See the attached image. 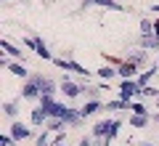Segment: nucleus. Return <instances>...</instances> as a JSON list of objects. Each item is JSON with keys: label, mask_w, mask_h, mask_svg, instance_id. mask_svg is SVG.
Masks as SVG:
<instances>
[{"label": "nucleus", "mask_w": 159, "mask_h": 146, "mask_svg": "<svg viewBox=\"0 0 159 146\" xmlns=\"http://www.w3.org/2000/svg\"><path fill=\"white\" fill-rule=\"evenodd\" d=\"M80 146H93V135H85V138L80 141Z\"/></svg>", "instance_id": "nucleus-26"}, {"label": "nucleus", "mask_w": 159, "mask_h": 146, "mask_svg": "<svg viewBox=\"0 0 159 146\" xmlns=\"http://www.w3.org/2000/svg\"><path fill=\"white\" fill-rule=\"evenodd\" d=\"M43 96H56V82L51 77H45V74H40V72L29 74L21 85V98L24 101H32V104H40Z\"/></svg>", "instance_id": "nucleus-1"}, {"label": "nucleus", "mask_w": 159, "mask_h": 146, "mask_svg": "<svg viewBox=\"0 0 159 146\" xmlns=\"http://www.w3.org/2000/svg\"><path fill=\"white\" fill-rule=\"evenodd\" d=\"M117 72H119V80H138V74H141V67L125 59V61H119Z\"/></svg>", "instance_id": "nucleus-8"}, {"label": "nucleus", "mask_w": 159, "mask_h": 146, "mask_svg": "<svg viewBox=\"0 0 159 146\" xmlns=\"http://www.w3.org/2000/svg\"><path fill=\"white\" fill-rule=\"evenodd\" d=\"M3 3H11V0H3Z\"/></svg>", "instance_id": "nucleus-31"}, {"label": "nucleus", "mask_w": 159, "mask_h": 146, "mask_svg": "<svg viewBox=\"0 0 159 146\" xmlns=\"http://www.w3.org/2000/svg\"><path fill=\"white\" fill-rule=\"evenodd\" d=\"M96 72H98V77H101V80H114V77H119L117 67H111V64H103V67H98Z\"/></svg>", "instance_id": "nucleus-16"}, {"label": "nucleus", "mask_w": 159, "mask_h": 146, "mask_svg": "<svg viewBox=\"0 0 159 146\" xmlns=\"http://www.w3.org/2000/svg\"><path fill=\"white\" fill-rule=\"evenodd\" d=\"M141 96H146V98H154V101H157V98H159V88H154V85H146V88L141 90Z\"/></svg>", "instance_id": "nucleus-23"}, {"label": "nucleus", "mask_w": 159, "mask_h": 146, "mask_svg": "<svg viewBox=\"0 0 159 146\" xmlns=\"http://www.w3.org/2000/svg\"><path fill=\"white\" fill-rule=\"evenodd\" d=\"M13 144H16V141H13L11 133H3V135H0V146H13Z\"/></svg>", "instance_id": "nucleus-25"}, {"label": "nucleus", "mask_w": 159, "mask_h": 146, "mask_svg": "<svg viewBox=\"0 0 159 146\" xmlns=\"http://www.w3.org/2000/svg\"><path fill=\"white\" fill-rule=\"evenodd\" d=\"M157 72H159V64H151V67H146L141 74H138V80H135V82L141 85V90L146 88V85H151V80H154V74H157Z\"/></svg>", "instance_id": "nucleus-12"}, {"label": "nucleus", "mask_w": 159, "mask_h": 146, "mask_svg": "<svg viewBox=\"0 0 159 146\" xmlns=\"http://www.w3.org/2000/svg\"><path fill=\"white\" fill-rule=\"evenodd\" d=\"M3 117L16 120L19 117V101H3Z\"/></svg>", "instance_id": "nucleus-17"}, {"label": "nucleus", "mask_w": 159, "mask_h": 146, "mask_svg": "<svg viewBox=\"0 0 159 146\" xmlns=\"http://www.w3.org/2000/svg\"><path fill=\"white\" fill-rule=\"evenodd\" d=\"M111 125H114V117H109V120H98V122L93 125L90 135H93L96 141H106L109 133H111Z\"/></svg>", "instance_id": "nucleus-6"}, {"label": "nucleus", "mask_w": 159, "mask_h": 146, "mask_svg": "<svg viewBox=\"0 0 159 146\" xmlns=\"http://www.w3.org/2000/svg\"><path fill=\"white\" fill-rule=\"evenodd\" d=\"M154 35H157V40H159V19H154Z\"/></svg>", "instance_id": "nucleus-27"}, {"label": "nucleus", "mask_w": 159, "mask_h": 146, "mask_svg": "<svg viewBox=\"0 0 159 146\" xmlns=\"http://www.w3.org/2000/svg\"><path fill=\"white\" fill-rule=\"evenodd\" d=\"M8 133L13 135V141H27V138H32V128L24 125V122H19V120H13V122H11Z\"/></svg>", "instance_id": "nucleus-9"}, {"label": "nucleus", "mask_w": 159, "mask_h": 146, "mask_svg": "<svg viewBox=\"0 0 159 146\" xmlns=\"http://www.w3.org/2000/svg\"><path fill=\"white\" fill-rule=\"evenodd\" d=\"M8 72H11V74H16V77H21V80H27L29 74H32V72H29V69L24 67L21 61H11V64H8Z\"/></svg>", "instance_id": "nucleus-15"}, {"label": "nucleus", "mask_w": 159, "mask_h": 146, "mask_svg": "<svg viewBox=\"0 0 159 146\" xmlns=\"http://www.w3.org/2000/svg\"><path fill=\"white\" fill-rule=\"evenodd\" d=\"M64 128H69L64 120H48V125H45V130H51V133H61Z\"/></svg>", "instance_id": "nucleus-20"}, {"label": "nucleus", "mask_w": 159, "mask_h": 146, "mask_svg": "<svg viewBox=\"0 0 159 146\" xmlns=\"http://www.w3.org/2000/svg\"><path fill=\"white\" fill-rule=\"evenodd\" d=\"M127 61H133V64H138V67H141V64L148 61V51H143V48H141V51H133L130 56H127Z\"/></svg>", "instance_id": "nucleus-19"}, {"label": "nucleus", "mask_w": 159, "mask_h": 146, "mask_svg": "<svg viewBox=\"0 0 159 146\" xmlns=\"http://www.w3.org/2000/svg\"><path fill=\"white\" fill-rule=\"evenodd\" d=\"M3 53H8L13 61H21V56H24V51L19 48L16 43H11V40H3Z\"/></svg>", "instance_id": "nucleus-14"}, {"label": "nucleus", "mask_w": 159, "mask_h": 146, "mask_svg": "<svg viewBox=\"0 0 159 146\" xmlns=\"http://www.w3.org/2000/svg\"><path fill=\"white\" fill-rule=\"evenodd\" d=\"M133 114H151V112H148L141 101H133Z\"/></svg>", "instance_id": "nucleus-24"}, {"label": "nucleus", "mask_w": 159, "mask_h": 146, "mask_svg": "<svg viewBox=\"0 0 159 146\" xmlns=\"http://www.w3.org/2000/svg\"><path fill=\"white\" fill-rule=\"evenodd\" d=\"M24 45L32 48V53H37L43 61H51V64H53V59H56V56L51 53V48H48V43L40 37V35H27V37H24Z\"/></svg>", "instance_id": "nucleus-3"}, {"label": "nucleus", "mask_w": 159, "mask_h": 146, "mask_svg": "<svg viewBox=\"0 0 159 146\" xmlns=\"http://www.w3.org/2000/svg\"><path fill=\"white\" fill-rule=\"evenodd\" d=\"M90 6L106 8V11H119V13H125V11H127V6H122L119 0H85V3H82V8H90Z\"/></svg>", "instance_id": "nucleus-7"}, {"label": "nucleus", "mask_w": 159, "mask_h": 146, "mask_svg": "<svg viewBox=\"0 0 159 146\" xmlns=\"http://www.w3.org/2000/svg\"><path fill=\"white\" fill-rule=\"evenodd\" d=\"M51 130H43V133L37 135V141H34V146H51Z\"/></svg>", "instance_id": "nucleus-22"}, {"label": "nucleus", "mask_w": 159, "mask_h": 146, "mask_svg": "<svg viewBox=\"0 0 159 146\" xmlns=\"http://www.w3.org/2000/svg\"><path fill=\"white\" fill-rule=\"evenodd\" d=\"M157 64H159V56H157Z\"/></svg>", "instance_id": "nucleus-32"}, {"label": "nucleus", "mask_w": 159, "mask_h": 146, "mask_svg": "<svg viewBox=\"0 0 159 146\" xmlns=\"http://www.w3.org/2000/svg\"><path fill=\"white\" fill-rule=\"evenodd\" d=\"M117 98H122V101H133V98H141V85H138L135 80H119Z\"/></svg>", "instance_id": "nucleus-5"}, {"label": "nucleus", "mask_w": 159, "mask_h": 146, "mask_svg": "<svg viewBox=\"0 0 159 146\" xmlns=\"http://www.w3.org/2000/svg\"><path fill=\"white\" fill-rule=\"evenodd\" d=\"M106 112H133V101H122V98L106 101Z\"/></svg>", "instance_id": "nucleus-13"}, {"label": "nucleus", "mask_w": 159, "mask_h": 146, "mask_svg": "<svg viewBox=\"0 0 159 146\" xmlns=\"http://www.w3.org/2000/svg\"><path fill=\"white\" fill-rule=\"evenodd\" d=\"M154 104H157V109H159V98H157V101H154Z\"/></svg>", "instance_id": "nucleus-30"}, {"label": "nucleus", "mask_w": 159, "mask_h": 146, "mask_svg": "<svg viewBox=\"0 0 159 146\" xmlns=\"http://www.w3.org/2000/svg\"><path fill=\"white\" fill-rule=\"evenodd\" d=\"M151 122H157V125H159V112H151Z\"/></svg>", "instance_id": "nucleus-28"}, {"label": "nucleus", "mask_w": 159, "mask_h": 146, "mask_svg": "<svg viewBox=\"0 0 159 146\" xmlns=\"http://www.w3.org/2000/svg\"><path fill=\"white\" fill-rule=\"evenodd\" d=\"M48 120H51V117H48L45 109L40 106V104H32V112H29V122H32L34 128H45Z\"/></svg>", "instance_id": "nucleus-10"}, {"label": "nucleus", "mask_w": 159, "mask_h": 146, "mask_svg": "<svg viewBox=\"0 0 159 146\" xmlns=\"http://www.w3.org/2000/svg\"><path fill=\"white\" fill-rule=\"evenodd\" d=\"M53 67H58V69H64V72H74V74H80V77H85V80H90V69H85L80 61H74V59H53Z\"/></svg>", "instance_id": "nucleus-4"}, {"label": "nucleus", "mask_w": 159, "mask_h": 146, "mask_svg": "<svg viewBox=\"0 0 159 146\" xmlns=\"http://www.w3.org/2000/svg\"><path fill=\"white\" fill-rule=\"evenodd\" d=\"M58 88H61V93L66 96L69 101H77L80 96H85V90H88V82H80V80H72V77L66 74V77H61Z\"/></svg>", "instance_id": "nucleus-2"}, {"label": "nucleus", "mask_w": 159, "mask_h": 146, "mask_svg": "<svg viewBox=\"0 0 159 146\" xmlns=\"http://www.w3.org/2000/svg\"><path fill=\"white\" fill-rule=\"evenodd\" d=\"M101 109H106V104L101 101V98H93V101H85L82 106H80V112H82V120L93 117L96 112H101Z\"/></svg>", "instance_id": "nucleus-11"}, {"label": "nucleus", "mask_w": 159, "mask_h": 146, "mask_svg": "<svg viewBox=\"0 0 159 146\" xmlns=\"http://www.w3.org/2000/svg\"><path fill=\"white\" fill-rule=\"evenodd\" d=\"M154 35V21L151 19H141V37H151Z\"/></svg>", "instance_id": "nucleus-21"}, {"label": "nucleus", "mask_w": 159, "mask_h": 146, "mask_svg": "<svg viewBox=\"0 0 159 146\" xmlns=\"http://www.w3.org/2000/svg\"><path fill=\"white\" fill-rule=\"evenodd\" d=\"M151 11H154V13H159V6H151Z\"/></svg>", "instance_id": "nucleus-29"}, {"label": "nucleus", "mask_w": 159, "mask_h": 146, "mask_svg": "<svg viewBox=\"0 0 159 146\" xmlns=\"http://www.w3.org/2000/svg\"><path fill=\"white\" fill-rule=\"evenodd\" d=\"M148 122H151V114H133V117H130V125H133V128H135V130L146 128Z\"/></svg>", "instance_id": "nucleus-18"}]
</instances>
